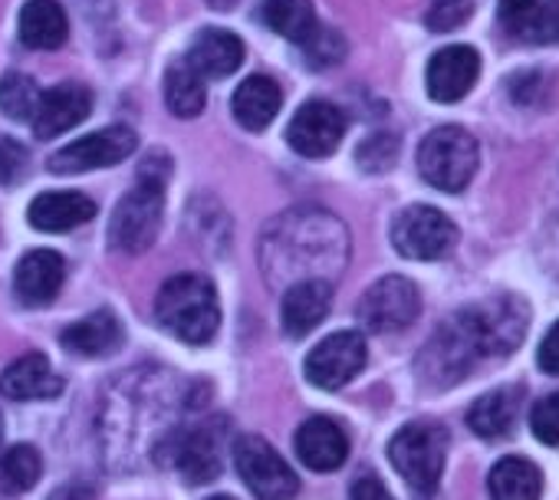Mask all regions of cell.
<instances>
[{"label":"cell","instance_id":"30bf717a","mask_svg":"<svg viewBox=\"0 0 559 500\" xmlns=\"http://www.w3.org/2000/svg\"><path fill=\"white\" fill-rule=\"evenodd\" d=\"M418 313H421V294L405 277H382L362 294L356 307L359 323L372 333H399L412 326Z\"/></svg>","mask_w":559,"mask_h":500},{"label":"cell","instance_id":"4dcf8cb0","mask_svg":"<svg viewBox=\"0 0 559 500\" xmlns=\"http://www.w3.org/2000/svg\"><path fill=\"white\" fill-rule=\"evenodd\" d=\"M44 474V461L34 444H14L0 454V493H24Z\"/></svg>","mask_w":559,"mask_h":500},{"label":"cell","instance_id":"ffe728a7","mask_svg":"<svg viewBox=\"0 0 559 500\" xmlns=\"http://www.w3.org/2000/svg\"><path fill=\"white\" fill-rule=\"evenodd\" d=\"M333 307V287L330 281H300L284 294L280 303V320H284V333L294 340H304L313 333Z\"/></svg>","mask_w":559,"mask_h":500},{"label":"cell","instance_id":"44dd1931","mask_svg":"<svg viewBox=\"0 0 559 500\" xmlns=\"http://www.w3.org/2000/svg\"><path fill=\"white\" fill-rule=\"evenodd\" d=\"M500 24L526 44H559V0H500Z\"/></svg>","mask_w":559,"mask_h":500},{"label":"cell","instance_id":"4316f807","mask_svg":"<svg viewBox=\"0 0 559 500\" xmlns=\"http://www.w3.org/2000/svg\"><path fill=\"white\" fill-rule=\"evenodd\" d=\"M487 490H490V500H539L543 474L533 461L510 454L490 467Z\"/></svg>","mask_w":559,"mask_h":500},{"label":"cell","instance_id":"ac0fdd59","mask_svg":"<svg viewBox=\"0 0 559 500\" xmlns=\"http://www.w3.org/2000/svg\"><path fill=\"white\" fill-rule=\"evenodd\" d=\"M63 392V379L53 372L44 353H27L0 372V395L14 402H44Z\"/></svg>","mask_w":559,"mask_h":500},{"label":"cell","instance_id":"d4e9b609","mask_svg":"<svg viewBox=\"0 0 559 500\" xmlns=\"http://www.w3.org/2000/svg\"><path fill=\"white\" fill-rule=\"evenodd\" d=\"M280 106H284V90L270 76H247L234 93V119L250 132L266 129L276 119Z\"/></svg>","mask_w":559,"mask_h":500},{"label":"cell","instance_id":"3957f363","mask_svg":"<svg viewBox=\"0 0 559 500\" xmlns=\"http://www.w3.org/2000/svg\"><path fill=\"white\" fill-rule=\"evenodd\" d=\"M155 317L181 343H191V346L211 343L217 326H221V307H217L214 284L207 277H201V274L171 277L158 290Z\"/></svg>","mask_w":559,"mask_h":500},{"label":"cell","instance_id":"8d00e7d4","mask_svg":"<svg viewBox=\"0 0 559 500\" xmlns=\"http://www.w3.org/2000/svg\"><path fill=\"white\" fill-rule=\"evenodd\" d=\"M31 168V155L27 148L11 139V135H0V184H17Z\"/></svg>","mask_w":559,"mask_h":500},{"label":"cell","instance_id":"9a60e30c","mask_svg":"<svg viewBox=\"0 0 559 500\" xmlns=\"http://www.w3.org/2000/svg\"><path fill=\"white\" fill-rule=\"evenodd\" d=\"M477 76H480V57L474 47H464V44L444 47L428 63V73H425L428 96L435 103H457L474 90Z\"/></svg>","mask_w":559,"mask_h":500},{"label":"cell","instance_id":"836d02e7","mask_svg":"<svg viewBox=\"0 0 559 500\" xmlns=\"http://www.w3.org/2000/svg\"><path fill=\"white\" fill-rule=\"evenodd\" d=\"M395 158H399V139L389 132H376L356 152V162L362 171H389L395 165Z\"/></svg>","mask_w":559,"mask_h":500},{"label":"cell","instance_id":"ba28073f","mask_svg":"<svg viewBox=\"0 0 559 500\" xmlns=\"http://www.w3.org/2000/svg\"><path fill=\"white\" fill-rule=\"evenodd\" d=\"M484 359L464 317H451L435 336L431 343L425 346L421 359H418V369H421V379L428 385H454L457 379H464L471 372V366Z\"/></svg>","mask_w":559,"mask_h":500},{"label":"cell","instance_id":"6da1fadb","mask_svg":"<svg viewBox=\"0 0 559 500\" xmlns=\"http://www.w3.org/2000/svg\"><path fill=\"white\" fill-rule=\"evenodd\" d=\"M307 250L320 264L340 271V264L349 258V234L326 211H287L270 230H263V274L284 271L304 277Z\"/></svg>","mask_w":559,"mask_h":500},{"label":"cell","instance_id":"b9f144b4","mask_svg":"<svg viewBox=\"0 0 559 500\" xmlns=\"http://www.w3.org/2000/svg\"><path fill=\"white\" fill-rule=\"evenodd\" d=\"M211 500H234V497H227V493H217V497H211Z\"/></svg>","mask_w":559,"mask_h":500},{"label":"cell","instance_id":"4fadbf2b","mask_svg":"<svg viewBox=\"0 0 559 500\" xmlns=\"http://www.w3.org/2000/svg\"><path fill=\"white\" fill-rule=\"evenodd\" d=\"M158 451V464L178 467L188 484H207L221 474V441L204 425L171 431Z\"/></svg>","mask_w":559,"mask_h":500},{"label":"cell","instance_id":"277c9868","mask_svg":"<svg viewBox=\"0 0 559 500\" xmlns=\"http://www.w3.org/2000/svg\"><path fill=\"white\" fill-rule=\"evenodd\" d=\"M418 171L438 191H464L477 171V142L461 126H438L418 145Z\"/></svg>","mask_w":559,"mask_h":500},{"label":"cell","instance_id":"7402d4cb","mask_svg":"<svg viewBox=\"0 0 559 500\" xmlns=\"http://www.w3.org/2000/svg\"><path fill=\"white\" fill-rule=\"evenodd\" d=\"M93 217H96V201L80 191H44L27 207V221L47 234L73 230Z\"/></svg>","mask_w":559,"mask_h":500},{"label":"cell","instance_id":"83f0119b","mask_svg":"<svg viewBox=\"0 0 559 500\" xmlns=\"http://www.w3.org/2000/svg\"><path fill=\"white\" fill-rule=\"evenodd\" d=\"M516 412H520V389H497V392L480 395L471 405L467 425H471V431L477 438L497 441V438L510 434V428L516 421Z\"/></svg>","mask_w":559,"mask_h":500},{"label":"cell","instance_id":"d590c367","mask_svg":"<svg viewBox=\"0 0 559 500\" xmlns=\"http://www.w3.org/2000/svg\"><path fill=\"white\" fill-rule=\"evenodd\" d=\"M530 428L543 444H559V392H552L533 405Z\"/></svg>","mask_w":559,"mask_h":500},{"label":"cell","instance_id":"60d3db41","mask_svg":"<svg viewBox=\"0 0 559 500\" xmlns=\"http://www.w3.org/2000/svg\"><path fill=\"white\" fill-rule=\"evenodd\" d=\"M237 4V0H207V8H214V11H230Z\"/></svg>","mask_w":559,"mask_h":500},{"label":"cell","instance_id":"52a82bcc","mask_svg":"<svg viewBox=\"0 0 559 500\" xmlns=\"http://www.w3.org/2000/svg\"><path fill=\"white\" fill-rule=\"evenodd\" d=\"M392 243L402 258L408 261H438L448 258L457 243L454 221L428 204L405 207L392 224Z\"/></svg>","mask_w":559,"mask_h":500},{"label":"cell","instance_id":"d6986e66","mask_svg":"<svg viewBox=\"0 0 559 500\" xmlns=\"http://www.w3.org/2000/svg\"><path fill=\"white\" fill-rule=\"evenodd\" d=\"M297 457L310 467V471H336L343 467L346 454H349V438L346 431L340 428V421L326 418V415H317V418H307L300 428H297Z\"/></svg>","mask_w":559,"mask_h":500},{"label":"cell","instance_id":"7c38bea8","mask_svg":"<svg viewBox=\"0 0 559 500\" xmlns=\"http://www.w3.org/2000/svg\"><path fill=\"white\" fill-rule=\"evenodd\" d=\"M366 356H369V349L359 333H353V330L333 333L307 356V362H304L307 382L317 389H326V392L343 389L346 382H353L362 372Z\"/></svg>","mask_w":559,"mask_h":500},{"label":"cell","instance_id":"9c48e42d","mask_svg":"<svg viewBox=\"0 0 559 500\" xmlns=\"http://www.w3.org/2000/svg\"><path fill=\"white\" fill-rule=\"evenodd\" d=\"M464 323L480 349V356H507L520 346L526 333V307L513 297H493L477 307H467Z\"/></svg>","mask_w":559,"mask_h":500},{"label":"cell","instance_id":"5b68a950","mask_svg":"<svg viewBox=\"0 0 559 500\" xmlns=\"http://www.w3.org/2000/svg\"><path fill=\"white\" fill-rule=\"evenodd\" d=\"M448 457V431L435 421H412L389 441L392 467L421 493H431L441 484Z\"/></svg>","mask_w":559,"mask_h":500},{"label":"cell","instance_id":"8992f818","mask_svg":"<svg viewBox=\"0 0 559 500\" xmlns=\"http://www.w3.org/2000/svg\"><path fill=\"white\" fill-rule=\"evenodd\" d=\"M234 464L257 500H294L300 490V480L284 454L257 434H247L234 444Z\"/></svg>","mask_w":559,"mask_h":500},{"label":"cell","instance_id":"e0dca14e","mask_svg":"<svg viewBox=\"0 0 559 500\" xmlns=\"http://www.w3.org/2000/svg\"><path fill=\"white\" fill-rule=\"evenodd\" d=\"M63 277H67V261L57 254V250L40 247L21 258L17 271H14V294L24 307H47L57 300Z\"/></svg>","mask_w":559,"mask_h":500},{"label":"cell","instance_id":"f1b7e54d","mask_svg":"<svg viewBox=\"0 0 559 500\" xmlns=\"http://www.w3.org/2000/svg\"><path fill=\"white\" fill-rule=\"evenodd\" d=\"M165 103H168L171 116H178V119H194V116L204 112V103H207L204 76L188 60H178V63L168 67V73H165Z\"/></svg>","mask_w":559,"mask_h":500},{"label":"cell","instance_id":"603a6c76","mask_svg":"<svg viewBox=\"0 0 559 500\" xmlns=\"http://www.w3.org/2000/svg\"><path fill=\"white\" fill-rule=\"evenodd\" d=\"M122 340H126L122 323L109 310H96L93 317H86V320H80L60 333V343L67 346V353L86 356V359L112 356L122 346Z\"/></svg>","mask_w":559,"mask_h":500},{"label":"cell","instance_id":"1f68e13d","mask_svg":"<svg viewBox=\"0 0 559 500\" xmlns=\"http://www.w3.org/2000/svg\"><path fill=\"white\" fill-rule=\"evenodd\" d=\"M40 103V86L27 73H8L0 80V112L17 122H31Z\"/></svg>","mask_w":559,"mask_h":500},{"label":"cell","instance_id":"8fae6325","mask_svg":"<svg viewBox=\"0 0 559 500\" xmlns=\"http://www.w3.org/2000/svg\"><path fill=\"white\" fill-rule=\"evenodd\" d=\"M139 145L135 129L129 126H109L93 135H83L70 145H63L50 158V171L57 175H80V171H96V168H112L126 162Z\"/></svg>","mask_w":559,"mask_h":500},{"label":"cell","instance_id":"f546056e","mask_svg":"<svg viewBox=\"0 0 559 500\" xmlns=\"http://www.w3.org/2000/svg\"><path fill=\"white\" fill-rule=\"evenodd\" d=\"M263 21L270 31L294 44H307L320 27L313 0H263Z\"/></svg>","mask_w":559,"mask_h":500},{"label":"cell","instance_id":"2e32d148","mask_svg":"<svg viewBox=\"0 0 559 500\" xmlns=\"http://www.w3.org/2000/svg\"><path fill=\"white\" fill-rule=\"evenodd\" d=\"M93 109V93L80 83H60L47 93H40V103H37V112L31 119L34 126V135L50 142L70 129H76Z\"/></svg>","mask_w":559,"mask_h":500},{"label":"cell","instance_id":"74e56055","mask_svg":"<svg viewBox=\"0 0 559 500\" xmlns=\"http://www.w3.org/2000/svg\"><path fill=\"white\" fill-rule=\"evenodd\" d=\"M536 362H539L543 372L559 376V320H556V323L549 326V333L543 336V346H539V353H536Z\"/></svg>","mask_w":559,"mask_h":500},{"label":"cell","instance_id":"e575fe53","mask_svg":"<svg viewBox=\"0 0 559 500\" xmlns=\"http://www.w3.org/2000/svg\"><path fill=\"white\" fill-rule=\"evenodd\" d=\"M471 14H474V0H435L425 21L435 34H448L457 31L464 21H471Z\"/></svg>","mask_w":559,"mask_h":500},{"label":"cell","instance_id":"d6a6232c","mask_svg":"<svg viewBox=\"0 0 559 500\" xmlns=\"http://www.w3.org/2000/svg\"><path fill=\"white\" fill-rule=\"evenodd\" d=\"M304 53H307V67L313 70H326V67H336L343 57H346V40L340 37V31L333 27H317L313 37L307 44H300Z\"/></svg>","mask_w":559,"mask_h":500},{"label":"cell","instance_id":"ab89813d","mask_svg":"<svg viewBox=\"0 0 559 500\" xmlns=\"http://www.w3.org/2000/svg\"><path fill=\"white\" fill-rule=\"evenodd\" d=\"M50 500H96V490L86 480H70L50 493Z\"/></svg>","mask_w":559,"mask_h":500},{"label":"cell","instance_id":"cb8c5ba5","mask_svg":"<svg viewBox=\"0 0 559 500\" xmlns=\"http://www.w3.org/2000/svg\"><path fill=\"white\" fill-rule=\"evenodd\" d=\"M201 76H230L240 70L243 63V44L240 37H234L230 31H201L191 40V50L185 57Z\"/></svg>","mask_w":559,"mask_h":500},{"label":"cell","instance_id":"5bb4252c","mask_svg":"<svg viewBox=\"0 0 559 500\" xmlns=\"http://www.w3.org/2000/svg\"><path fill=\"white\" fill-rule=\"evenodd\" d=\"M343 135H346V116L340 106L326 99L304 103L287 129L290 148L304 158H330L340 148Z\"/></svg>","mask_w":559,"mask_h":500},{"label":"cell","instance_id":"f35d334b","mask_svg":"<svg viewBox=\"0 0 559 500\" xmlns=\"http://www.w3.org/2000/svg\"><path fill=\"white\" fill-rule=\"evenodd\" d=\"M349 500H392V493L385 490V484L372 474H362L353 490H349Z\"/></svg>","mask_w":559,"mask_h":500},{"label":"cell","instance_id":"484cf974","mask_svg":"<svg viewBox=\"0 0 559 500\" xmlns=\"http://www.w3.org/2000/svg\"><path fill=\"white\" fill-rule=\"evenodd\" d=\"M70 37L67 11L57 0H27L21 11V40L31 50H57Z\"/></svg>","mask_w":559,"mask_h":500},{"label":"cell","instance_id":"7a4b0ae2","mask_svg":"<svg viewBox=\"0 0 559 500\" xmlns=\"http://www.w3.org/2000/svg\"><path fill=\"white\" fill-rule=\"evenodd\" d=\"M171 175V158L165 152H152L142 168L135 188L116 204L109 221V243L122 254H142L158 237L162 211H165V184Z\"/></svg>","mask_w":559,"mask_h":500}]
</instances>
